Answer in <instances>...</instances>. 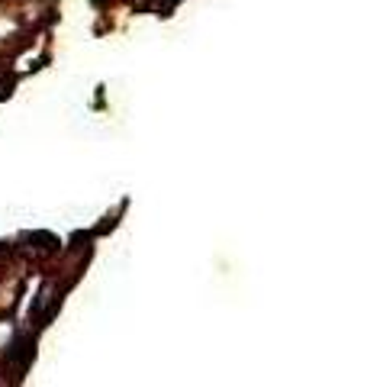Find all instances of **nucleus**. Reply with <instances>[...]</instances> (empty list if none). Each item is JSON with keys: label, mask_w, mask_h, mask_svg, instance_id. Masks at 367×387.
Returning <instances> with one entry per match:
<instances>
[]
</instances>
